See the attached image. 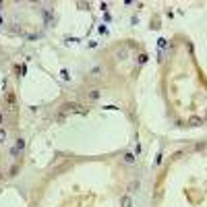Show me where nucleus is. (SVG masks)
I'll return each instance as SVG.
<instances>
[{"instance_id": "2", "label": "nucleus", "mask_w": 207, "mask_h": 207, "mask_svg": "<svg viewBox=\"0 0 207 207\" xmlns=\"http://www.w3.org/2000/svg\"><path fill=\"white\" fill-rule=\"evenodd\" d=\"M122 162H124V164H129V166H133L135 162H137V155H135L133 151H126V153L122 155Z\"/></svg>"}, {"instance_id": "5", "label": "nucleus", "mask_w": 207, "mask_h": 207, "mask_svg": "<svg viewBox=\"0 0 207 207\" xmlns=\"http://www.w3.org/2000/svg\"><path fill=\"white\" fill-rule=\"evenodd\" d=\"M15 149H17V151H23V149H25V141H23V139H17V145H15Z\"/></svg>"}, {"instance_id": "8", "label": "nucleus", "mask_w": 207, "mask_h": 207, "mask_svg": "<svg viewBox=\"0 0 207 207\" xmlns=\"http://www.w3.org/2000/svg\"><path fill=\"white\" fill-rule=\"evenodd\" d=\"M147 58H149V56H147V54H139L137 62H139V64H145V62H147Z\"/></svg>"}, {"instance_id": "9", "label": "nucleus", "mask_w": 207, "mask_h": 207, "mask_svg": "<svg viewBox=\"0 0 207 207\" xmlns=\"http://www.w3.org/2000/svg\"><path fill=\"white\" fill-rule=\"evenodd\" d=\"M89 97H91V99H97V97H99V89H93V91H89Z\"/></svg>"}, {"instance_id": "10", "label": "nucleus", "mask_w": 207, "mask_h": 207, "mask_svg": "<svg viewBox=\"0 0 207 207\" xmlns=\"http://www.w3.org/2000/svg\"><path fill=\"white\" fill-rule=\"evenodd\" d=\"M99 73H102V69H93V70H91V75H93V77H99Z\"/></svg>"}, {"instance_id": "1", "label": "nucleus", "mask_w": 207, "mask_h": 207, "mask_svg": "<svg viewBox=\"0 0 207 207\" xmlns=\"http://www.w3.org/2000/svg\"><path fill=\"white\" fill-rule=\"evenodd\" d=\"M62 110L64 112H79V114H85V110H83L81 106H77V104H64Z\"/></svg>"}, {"instance_id": "6", "label": "nucleus", "mask_w": 207, "mask_h": 207, "mask_svg": "<svg viewBox=\"0 0 207 207\" xmlns=\"http://www.w3.org/2000/svg\"><path fill=\"white\" fill-rule=\"evenodd\" d=\"M116 58H118V60H124V58H126V50H118Z\"/></svg>"}, {"instance_id": "3", "label": "nucleus", "mask_w": 207, "mask_h": 207, "mask_svg": "<svg viewBox=\"0 0 207 207\" xmlns=\"http://www.w3.org/2000/svg\"><path fill=\"white\" fill-rule=\"evenodd\" d=\"M203 124V120H201L199 116H193V118H188V126H201Z\"/></svg>"}, {"instance_id": "11", "label": "nucleus", "mask_w": 207, "mask_h": 207, "mask_svg": "<svg viewBox=\"0 0 207 207\" xmlns=\"http://www.w3.org/2000/svg\"><path fill=\"white\" fill-rule=\"evenodd\" d=\"M2 122H4V116H2V114H0V124H2Z\"/></svg>"}, {"instance_id": "7", "label": "nucleus", "mask_w": 207, "mask_h": 207, "mask_svg": "<svg viewBox=\"0 0 207 207\" xmlns=\"http://www.w3.org/2000/svg\"><path fill=\"white\" fill-rule=\"evenodd\" d=\"M6 131H4V129H2V126H0V143H4V141H6Z\"/></svg>"}, {"instance_id": "4", "label": "nucleus", "mask_w": 207, "mask_h": 207, "mask_svg": "<svg viewBox=\"0 0 207 207\" xmlns=\"http://www.w3.org/2000/svg\"><path fill=\"white\" fill-rule=\"evenodd\" d=\"M120 205L122 207H133V199L129 197V195H124L122 199H120Z\"/></svg>"}]
</instances>
